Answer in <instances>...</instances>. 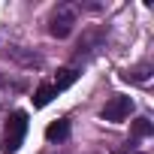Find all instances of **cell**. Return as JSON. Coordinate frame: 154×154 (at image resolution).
Here are the masks:
<instances>
[{"mask_svg":"<svg viewBox=\"0 0 154 154\" xmlns=\"http://www.w3.org/2000/svg\"><path fill=\"white\" fill-rule=\"evenodd\" d=\"M24 133H27V115L24 112H12L9 121H6V136H3V145H0V148H3L6 154H15L21 148Z\"/></svg>","mask_w":154,"mask_h":154,"instance_id":"cell-1","label":"cell"},{"mask_svg":"<svg viewBox=\"0 0 154 154\" xmlns=\"http://www.w3.org/2000/svg\"><path fill=\"white\" fill-rule=\"evenodd\" d=\"M118 154H127V151H118Z\"/></svg>","mask_w":154,"mask_h":154,"instance_id":"cell-11","label":"cell"},{"mask_svg":"<svg viewBox=\"0 0 154 154\" xmlns=\"http://www.w3.org/2000/svg\"><path fill=\"white\" fill-rule=\"evenodd\" d=\"M9 57H15V60H21L24 66H39V54H30V51H21V48H9Z\"/></svg>","mask_w":154,"mask_h":154,"instance_id":"cell-9","label":"cell"},{"mask_svg":"<svg viewBox=\"0 0 154 154\" xmlns=\"http://www.w3.org/2000/svg\"><path fill=\"white\" fill-rule=\"evenodd\" d=\"M130 109H133V100L130 97H112L109 103H106V109H103V121H112V124H118V121H124L127 115H130Z\"/></svg>","mask_w":154,"mask_h":154,"instance_id":"cell-3","label":"cell"},{"mask_svg":"<svg viewBox=\"0 0 154 154\" xmlns=\"http://www.w3.org/2000/svg\"><path fill=\"white\" fill-rule=\"evenodd\" d=\"M103 39H106V33H103L100 27H91V30H85V36H82V42H79V51H75V60H82V57L94 54V51L103 45Z\"/></svg>","mask_w":154,"mask_h":154,"instance_id":"cell-4","label":"cell"},{"mask_svg":"<svg viewBox=\"0 0 154 154\" xmlns=\"http://www.w3.org/2000/svg\"><path fill=\"white\" fill-rule=\"evenodd\" d=\"M45 139H48V142H63V139H69V121H66V118L51 121V124L45 127Z\"/></svg>","mask_w":154,"mask_h":154,"instance_id":"cell-5","label":"cell"},{"mask_svg":"<svg viewBox=\"0 0 154 154\" xmlns=\"http://www.w3.org/2000/svg\"><path fill=\"white\" fill-rule=\"evenodd\" d=\"M130 130H133V136H136V139H145V136H151V133H154V124H151L148 118H136Z\"/></svg>","mask_w":154,"mask_h":154,"instance_id":"cell-10","label":"cell"},{"mask_svg":"<svg viewBox=\"0 0 154 154\" xmlns=\"http://www.w3.org/2000/svg\"><path fill=\"white\" fill-rule=\"evenodd\" d=\"M75 79H79V72H75V66H63V69L57 72V79H54V85H51V88H54V91L60 94V91H66V88H69V85H72Z\"/></svg>","mask_w":154,"mask_h":154,"instance_id":"cell-7","label":"cell"},{"mask_svg":"<svg viewBox=\"0 0 154 154\" xmlns=\"http://www.w3.org/2000/svg\"><path fill=\"white\" fill-rule=\"evenodd\" d=\"M54 97H57V91H54L51 85H39V88L33 91V106H36V109H42V106H48Z\"/></svg>","mask_w":154,"mask_h":154,"instance_id":"cell-8","label":"cell"},{"mask_svg":"<svg viewBox=\"0 0 154 154\" xmlns=\"http://www.w3.org/2000/svg\"><path fill=\"white\" fill-rule=\"evenodd\" d=\"M151 72H154V66H151V63H139V66H133V69H127V72H124V82L145 85V82L151 79Z\"/></svg>","mask_w":154,"mask_h":154,"instance_id":"cell-6","label":"cell"},{"mask_svg":"<svg viewBox=\"0 0 154 154\" xmlns=\"http://www.w3.org/2000/svg\"><path fill=\"white\" fill-rule=\"evenodd\" d=\"M72 27H75V6H69V3L57 6L48 18V33L57 36V39H66L72 33Z\"/></svg>","mask_w":154,"mask_h":154,"instance_id":"cell-2","label":"cell"}]
</instances>
